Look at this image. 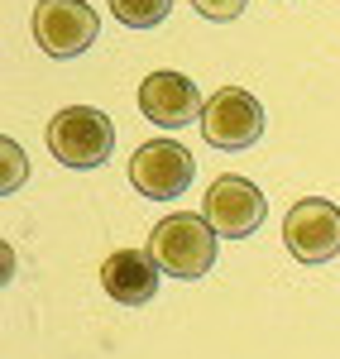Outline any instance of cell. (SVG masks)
I'll return each instance as SVG.
<instances>
[{
  "label": "cell",
  "mask_w": 340,
  "mask_h": 359,
  "mask_svg": "<svg viewBox=\"0 0 340 359\" xmlns=\"http://www.w3.org/2000/svg\"><path fill=\"white\" fill-rule=\"evenodd\" d=\"M216 230L206 216L197 211H177L168 221L154 225V235H149V254H154V264L163 269V273L182 278V283H197V278L211 273V264H216Z\"/></svg>",
  "instance_id": "cell-1"
},
{
  "label": "cell",
  "mask_w": 340,
  "mask_h": 359,
  "mask_svg": "<svg viewBox=\"0 0 340 359\" xmlns=\"http://www.w3.org/2000/svg\"><path fill=\"white\" fill-rule=\"evenodd\" d=\"M43 139L62 168H101L115 149V125L96 106H67L48 120Z\"/></svg>",
  "instance_id": "cell-2"
},
{
  "label": "cell",
  "mask_w": 340,
  "mask_h": 359,
  "mask_svg": "<svg viewBox=\"0 0 340 359\" xmlns=\"http://www.w3.org/2000/svg\"><path fill=\"white\" fill-rule=\"evenodd\" d=\"M197 125H201V139L211 149L240 154V149L259 144V135H264V106H259L254 91H245V86H221V91L206 96Z\"/></svg>",
  "instance_id": "cell-3"
},
{
  "label": "cell",
  "mask_w": 340,
  "mask_h": 359,
  "mask_svg": "<svg viewBox=\"0 0 340 359\" xmlns=\"http://www.w3.org/2000/svg\"><path fill=\"white\" fill-rule=\"evenodd\" d=\"M101 20L86 0H39L34 5V43L48 57H77L96 43Z\"/></svg>",
  "instance_id": "cell-4"
},
{
  "label": "cell",
  "mask_w": 340,
  "mask_h": 359,
  "mask_svg": "<svg viewBox=\"0 0 340 359\" xmlns=\"http://www.w3.org/2000/svg\"><path fill=\"white\" fill-rule=\"evenodd\" d=\"M283 240L302 264H331L340 254V206L326 196H302L283 216Z\"/></svg>",
  "instance_id": "cell-5"
},
{
  "label": "cell",
  "mask_w": 340,
  "mask_h": 359,
  "mask_svg": "<svg viewBox=\"0 0 340 359\" xmlns=\"http://www.w3.org/2000/svg\"><path fill=\"white\" fill-rule=\"evenodd\" d=\"M192 177H197L192 154H187L182 144H172V139H149V144L135 149V158H130V182H135V192L149 196V201H172V196H182L192 187Z\"/></svg>",
  "instance_id": "cell-6"
},
{
  "label": "cell",
  "mask_w": 340,
  "mask_h": 359,
  "mask_svg": "<svg viewBox=\"0 0 340 359\" xmlns=\"http://www.w3.org/2000/svg\"><path fill=\"white\" fill-rule=\"evenodd\" d=\"M201 216L211 221L216 235H226V240H245V235H254L264 216H268V201L259 192L250 177H216L211 187H206V201H201Z\"/></svg>",
  "instance_id": "cell-7"
},
{
  "label": "cell",
  "mask_w": 340,
  "mask_h": 359,
  "mask_svg": "<svg viewBox=\"0 0 340 359\" xmlns=\"http://www.w3.org/2000/svg\"><path fill=\"white\" fill-rule=\"evenodd\" d=\"M201 91L197 82H187L182 72H149L140 82V111L144 120H154V125H163V130H182V125H192L201 120Z\"/></svg>",
  "instance_id": "cell-8"
},
{
  "label": "cell",
  "mask_w": 340,
  "mask_h": 359,
  "mask_svg": "<svg viewBox=\"0 0 340 359\" xmlns=\"http://www.w3.org/2000/svg\"><path fill=\"white\" fill-rule=\"evenodd\" d=\"M158 264L149 249H115L111 259L101 264V287L106 297L120 306H144L154 292H158Z\"/></svg>",
  "instance_id": "cell-9"
},
{
  "label": "cell",
  "mask_w": 340,
  "mask_h": 359,
  "mask_svg": "<svg viewBox=\"0 0 340 359\" xmlns=\"http://www.w3.org/2000/svg\"><path fill=\"white\" fill-rule=\"evenodd\" d=\"M172 10V0H111V15L125 29H154L163 25Z\"/></svg>",
  "instance_id": "cell-10"
},
{
  "label": "cell",
  "mask_w": 340,
  "mask_h": 359,
  "mask_svg": "<svg viewBox=\"0 0 340 359\" xmlns=\"http://www.w3.org/2000/svg\"><path fill=\"white\" fill-rule=\"evenodd\" d=\"M25 177H29L25 149H20L15 139L5 135V139H0V192H5V196H10V192H20V187H25Z\"/></svg>",
  "instance_id": "cell-11"
},
{
  "label": "cell",
  "mask_w": 340,
  "mask_h": 359,
  "mask_svg": "<svg viewBox=\"0 0 340 359\" xmlns=\"http://www.w3.org/2000/svg\"><path fill=\"white\" fill-rule=\"evenodd\" d=\"M245 5H250V0H192V10H197L201 20H216V25L240 20V15H245Z\"/></svg>",
  "instance_id": "cell-12"
}]
</instances>
